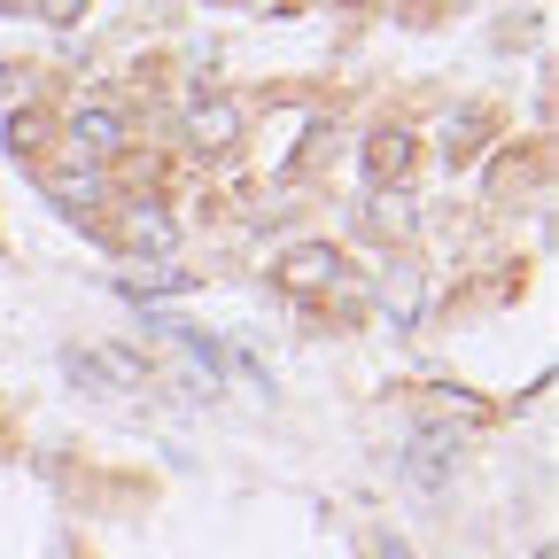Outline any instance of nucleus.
<instances>
[{"label": "nucleus", "mask_w": 559, "mask_h": 559, "mask_svg": "<svg viewBox=\"0 0 559 559\" xmlns=\"http://www.w3.org/2000/svg\"><path fill=\"white\" fill-rule=\"evenodd\" d=\"M194 132H202V140H234V109H226V102L194 109Z\"/></svg>", "instance_id": "nucleus-4"}, {"label": "nucleus", "mask_w": 559, "mask_h": 559, "mask_svg": "<svg viewBox=\"0 0 559 559\" xmlns=\"http://www.w3.org/2000/svg\"><path fill=\"white\" fill-rule=\"evenodd\" d=\"M0 9H16V0H0Z\"/></svg>", "instance_id": "nucleus-5"}, {"label": "nucleus", "mask_w": 559, "mask_h": 559, "mask_svg": "<svg viewBox=\"0 0 559 559\" xmlns=\"http://www.w3.org/2000/svg\"><path fill=\"white\" fill-rule=\"evenodd\" d=\"M451 451H459V436H451V428H428V436H419V443L404 451V474H412L419 489H436V481H443V459H451Z\"/></svg>", "instance_id": "nucleus-1"}, {"label": "nucleus", "mask_w": 559, "mask_h": 559, "mask_svg": "<svg viewBox=\"0 0 559 559\" xmlns=\"http://www.w3.org/2000/svg\"><path fill=\"white\" fill-rule=\"evenodd\" d=\"M70 140L94 148V156H109L117 140H124V124H117V109H79V117H70Z\"/></svg>", "instance_id": "nucleus-2"}, {"label": "nucleus", "mask_w": 559, "mask_h": 559, "mask_svg": "<svg viewBox=\"0 0 559 559\" xmlns=\"http://www.w3.org/2000/svg\"><path fill=\"white\" fill-rule=\"evenodd\" d=\"M124 288H132V296H171V288H187V272H179V264H140Z\"/></svg>", "instance_id": "nucleus-3"}]
</instances>
